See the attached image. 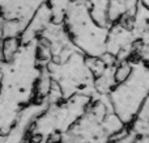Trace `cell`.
<instances>
[{"mask_svg":"<svg viewBox=\"0 0 149 143\" xmlns=\"http://www.w3.org/2000/svg\"><path fill=\"white\" fill-rule=\"evenodd\" d=\"M38 38L22 43L10 60L0 62V134H7L26 105L36 97V86L42 66L38 59Z\"/></svg>","mask_w":149,"mask_h":143,"instance_id":"obj_1","label":"cell"},{"mask_svg":"<svg viewBox=\"0 0 149 143\" xmlns=\"http://www.w3.org/2000/svg\"><path fill=\"white\" fill-rule=\"evenodd\" d=\"M65 28L74 46L86 57H101L107 51L110 26L95 22L88 0H72L65 15Z\"/></svg>","mask_w":149,"mask_h":143,"instance_id":"obj_2","label":"cell"},{"mask_svg":"<svg viewBox=\"0 0 149 143\" xmlns=\"http://www.w3.org/2000/svg\"><path fill=\"white\" fill-rule=\"evenodd\" d=\"M131 60V75L109 93L114 112L126 125H131L149 96V63L134 57Z\"/></svg>","mask_w":149,"mask_h":143,"instance_id":"obj_3","label":"cell"},{"mask_svg":"<svg viewBox=\"0 0 149 143\" xmlns=\"http://www.w3.org/2000/svg\"><path fill=\"white\" fill-rule=\"evenodd\" d=\"M92 99L88 95H73L65 101L50 104L47 109L37 117L30 133L39 134L49 141L54 133L64 134L88 109Z\"/></svg>","mask_w":149,"mask_h":143,"instance_id":"obj_4","label":"cell"},{"mask_svg":"<svg viewBox=\"0 0 149 143\" xmlns=\"http://www.w3.org/2000/svg\"><path fill=\"white\" fill-rule=\"evenodd\" d=\"M54 80L60 86L64 100L73 95H88L94 97L95 78L86 64V58L81 51H76L63 63L50 62L47 64Z\"/></svg>","mask_w":149,"mask_h":143,"instance_id":"obj_5","label":"cell"},{"mask_svg":"<svg viewBox=\"0 0 149 143\" xmlns=\"http://www.w3.org/2000/svg\"><path fill=\"white\" fill-rule=\"evenodd\" d=\"M49 105L47 99L26 105L18 114L13 128L7 134H0V143H25V139L29 138L34 121L47 109Z\"/></svg>","mask_w":149,"mask_h":143,"instance_id":"obj_6","label":"cell"},{"mask_svg":"<svg viewBox=\"0 0 149 143\" xmlns=\"http://www.w3.org/2000/svg\"><path fill=\"white\" fill-rule=\"evenodd\" d=\"M46 0H0V15L5 20H20L26 28L36 11Z\"/></svg>","mask_w":149,"mask_h":143,"instance_id":"obj_7","label":"cell"},{"mask_svg":"<svg viewBox=\"0 0 149 143\" xmlns=\"http://www.w3.org/2000/svg\"><path fill=\"white\" fill-rule=\"evenodd\" d=\"M52 22V11L51 7L49 5V3L45 1L38 9L36 11V13L33 15L31 20L29 21V24L26 25L25 30L21 34V42L22 43H29V42L37 39L42 34V32Z\"/></svg>","mask_w":149,"mask_h":143,"instance_id":"obj_8","label":"cell"},{"mask_svg":"<svg viewBox=\"0 0 149 143\" xmlns=\"http://www.w3.org/2000/svg\"><path fill=\"white\" fill-rule=\"evenodd\" d=\"M115 68H116V66H110V67L106 68L102 75L95 78L94 86H95L97 93L109 95L114 89V87L118 84L115 79Z\"/></svg>","mask_w":149,"mask_h":143,"instance_id":"obj_9","label":"cell"},{"mask_svg":"<svg viewBox=\"0 0 149 143\" xmlns=\"http://www.w3.org/2000/svg\"><path fill=\"white\" fill-rule=\"evenodd\" d=\"M88 3L90 4L92 16L95 22L102 26H111V22L109 20L110 0H88Z\"/></svg>","mask_w":149,"mask_h":143,"instance_id":"obj_10","label":"cell"},{"mask_svg":"<svg viewBox=\"0 0 149 143\" xmlns=\"http://www.w3.org/2000/svg\"><path fill=\"white\" fill-rule=\"evenodd\" d=\"M52 83H54V78H52L49 67H47V66H42L41 75H39L38 81H37V86H36L37 101L46 100L47 97H49L50 91H51V87H52Z\"/></svg>","mask_w":149,"mask_h":143,"instance_id":"obj_11","label":"cell"},{"mask_svg":"<svg viewBox=\"0 0 149 143\" xmlns=\"http://www.w3.org/2000/svg\"><path fill=\"white\" fill-rule=\"evenodd\" d=\"M131 129L137 135L149 137V96L143 104L141 109L139 110L137 116L131 123Z\"/></svg>","mask_w":149,"mask_h":143,"instance_id":"obj_12","label":"cell"},{"mask_svg":"<svg viewBox=\"0 0 149 143\" xmlns=\"http://www.w3.org/2000/svg\"><path fill=\"white\" fill-rule=\"evenodd\" d=\"M4 43V60H10L15 58V55L18 53V50L22 46L20 37H8L3 39Z\"/></svg>","mask_w":149,"mask_h":143,"instance_id":"obj_13","label":"cell"},{"mask_svg":"<svg viewBox=\"0 0 149 143\" xmlns=\"http://www.w3.org/2000/svg\"><path fill=\"white\" fill-rule=\"evenodd\" d=\"M24 30H25V26H24V24L20 20H16V18L5 20L4 38H8V37H21Z\"/></svg>","mask_w":149,"mask_h":143,"instance_id":"obj_14","label":"cell"},{"mask_svg":"<svg viewBox=\"0 0 149 143\" xmlns=\"http://www.w3.org/2000/svg\"><path fill=\"white\" fill-rule=\"evenodd\" d=\"M132 72V60L127 59L123 62H119L115 68V79L116 83H122L124 81Z\"/></svg>","mask_w":149,"mask_h":143,"instance_id":"obj_15","label":"cell"},{"mask_svg":"<svg viewBox=\"0 0 149 143\" xmlns=\"http://www.w3.org/2000/svg\"><path fill=\"white\" fill-rule=\"evenodd\" d=\"M86 64H88V67L90 68V71L93 72L94 78L101 76L105 72L106 68H107L106 63L103 62L100 57H86Z\"/></svg>","mask_w":149,"mask_h":143,"instance_id":"obj_16","label":"cell"},{"mask_svg":"<svg viewBox=\"0 0 149 143\" xmlns=\"http://www.w3.org/2000/svg\"><path fill=\"white\" fill-rule=\"evenodd\" d=\"M4 22L5 18L0 15V39H4Z\"/></svg>","mask_w":149,"mask_h":143,"instance_id":"obj_17","label":"cell"},{"mask_svg":"<svg viewBox=\"0 0 149 143\" xmlns=\"http://www.w3.org/2000/svg\"><path fill=\"white\" fill-rule=\"evenodd\" d=\"M135 143H149V137H147V135H137Z\"/></svg>","mask_w":149,"mask_h":143,"instance_id":"obj_18","label":"cell"},{"mask_svg":"<svg viewBox=\"0 0 149 143\" xmlns=\"http://www.w3.org/2000/svg\"><path fill=\"white\" fill-rule=\"evenodd\" d=\"M4 60V43H3V39H0V62Z\"/></svg>","mask_w":149,"mask_h":143,"instance_id":"obj_19","label":"cell"},{"mask_svg":"<svg viewBox=\"0 0 149 143\" xmlns=\"http://www.w3.org/2000/svg\"><path fill=\"white\" fill-rule=\"evenodd\" d=\"M0 91H1V72H0Z\"/></svg>","mask_w":149,"mask_h":143,"instance_id":"obj_20","label":"cell"},{"mask_svg":"<svg viewBox=\"0 0 149 143\" xmlns=\"http://www.w3.org/2000/svg\"><path fill=\"white\" fill-rule=\"evenodd\" d=\"M60 143H63V142H60Z\"/></svg>","mask_w":149,"mask_h":143,"instance_id":"obj_21","label":"cell"}]
</instances>
